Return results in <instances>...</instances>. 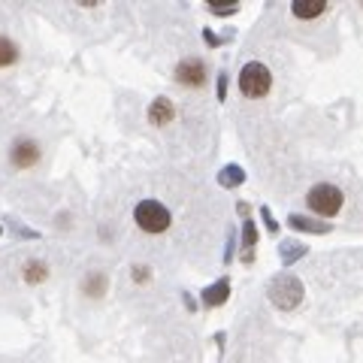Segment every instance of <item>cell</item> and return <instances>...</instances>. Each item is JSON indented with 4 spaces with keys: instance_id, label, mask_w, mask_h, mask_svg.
Here are the masks:
<instances>
[{
    "instance_id": "obj_19",
    "label": "cell",
    "mask_w": 363,
    "mask_h": 363,
    "mask_svg": "<svg viewBox=\"0 0 363 363\" xmlns=\"http://www.w3.org/2000/svg\"><path fill=\"white\" fill-rule=\"evenodd\" d=\"M260 218H264V221H267V230H269V233H276V230H279V221H272V212H269L267 206H264V209H260Z\"/></svg>"
},
{
    "instance_id": "obj_4",
    "label": "cell",
    "mask_w": 363,
    "mask_h": 363,
    "mask_svg": "<svg viewBox=\"0 0 363 363\" xmlns=\"http://www.w3.org/2000/svg\"><path fill=\"white\" fill-rule=\"evenodd\" d=\"M269 88H272V73H269V67L267 64H260V61H248L242 67V73H240V91L245 97H267L269 94Z\"/></svg>"
},
{
    "instance_id": "obj_10",
    "label": "cell",
    "mask_w": 363,
    "mask_h": 363,
    "mask_svg": "<svg viewBox=\"0 0 363 363\" xmlns=\"http://www.w3.org/2000/svg\"><path fill=\"white\" fill-rule=\"evenodd\" d=\"M245 182V169L240 164H227L218 169V185L227 188V191H233V188H240Z\"/></svg>"
},
{
    "instance_id": "obj_11",
    "label": "cell",
    "mask_w": 363,
    "mask_h": 363,
    "mask_svg": "<svg viewBox=\"0 0 363 363\" xmlns=\"http://www.w3.org/2000/svg\"><path fill=\"white\" fill-rule=\"evenodd\" d=\"M309 255V248H306L303 242H297V240H285L279 245V257H281V267H291V264H297L300 257H306Z\"/></svg>"
},
{
    "instance_id": "obj_22",
    "label": "cell",
    "mask_w": 363,
    "mask_h": 363,
    "mask_svg": "<svg viewBox=\"0 0 363 363\" xmlns=\"http://www.w3.org/2000/svg\"><path fill=\"white\" fill-rule=\"evenodd\" d=\"M203 37H206V43H209V45H218V43H221V40H218V37H215V33H212V30H206V33H203Z\"/></svg>"
},
{
    "instance_id": "obj_14",
    "label": "cell",
    "mask_w": 363,
    "mask_h": 363,
    "mask_svg": "<svg viewBox=\"0 0 363 363\" xmlns=\"http://www.w3.org/2000/svg\"><path fill=\"white\" fill-rule=\"evenodd\" d=\"M106 285H109V281H106L104 272H88L85 281H82V291L88 294V297H104Z\"/></svg>"
},
{
    "instance_id": "obj_23",
    "label": "cell",
    "mask_w": 363,
    "mask_h": 363,
    "mask_svg": "<svg viewBox=\"0 0 363 363\" xmlns=\"http://www.w3.org/2000/svg\"><path fill=\"white\" fill-rule=\"evenodd\" d=\"M0 233H4V227H0Z\"/></svg>"
},
{
    "instance_id": "obj_21",
    "label": "cell",
    "mask_w": 363,
    "mask_h": 363,
    "mask_svg": "<svg viewBox=\"0 0 363 363\" xmlns=\"http://www.w3.org/2000/svg\"><path fill=\"white\" fill-rule=\"evenodd\" d=\"M215 91H218V100L227 97V73H218V88H215Z\"/></svg>"
},
{
    "instance_id": "obj_20",
    "label": "cell",
    "mask_w": 363,
    "mask_h": 363,
    "mask_svg": "<svg viewBox=\"0 0 363 363\" xmlns=\"http://www.w3.org/2000/svg\"><path fill=\"white\" fill-rule=\"evenodd\" d=\"M233 245H236V236L230 233V240H227V248H224V264H230V260H233Z\"/></svg>"
},
{
    "instance_id": "obj_18",
    "label": "cell",
    "mask_w": 363,
    "mask_h": 363,
    "mask_svg": "<svg viewBox=\"0 0 363 363\" xmlns=\"http://www.w3.org/2000/svg\"><path fill=\"white\" fill-rule=\"evenodd\" d=\"M149 279H152V269L149 267H133V281H136V285H145Z\"/></svg>"
},
{
    "instance_id": "obj_13",
    "label": "cell",
    "mask_w": 363,
    "mask_h": 363,
    "mask_svg": "<svg viewBox=\"0 0 363 363\" xmlns=\"http://www.w3.org/2000/svg\"><path fill=\"white\" fill-rule=\"evenodd\" d=\"M288 224L294 227V230H303V233H330V224L312 221V218H306V215H291Z\"/></svg>"
},
{
    "instance_id": "obj_12",
    "label": "cell",
    "mask_w": 363,
    "mask_h": 363,
    "mask_svg": "<svg viewBox=\"0 0 363 363\" xmlns=\"http://www.w3.org/2000/svg\"><path fill=\"white\" fill-rule=\"evenodd\" d=\"M255 245H257V230H255V221L245 215L242 218V260L245 264L255 260Z\"/></svg>"
},
{
    "instance_id": "obj_6",
    "label": "cell",
    "mask_w": 363,
    "mask_h": 363,
    "mask_svg": "<svg viewBox=\"0 0 363 363\" xmlns=\"http://www.w3.org/2000/svg\"><path fill=\"white\" fill-rule=\"evenodd\" d=\"M173 79L185 88H200L203 82H206V64H203L200 58H182L176 64V70H173Z\"/></svg>"
},
{
    "instance_id": "obj_9",
    "label": "cell",
    "mask_w": 363,
    "mask_h": 363,
    "mask_svg": "<svg viewBox=\"0 0 363 363\" xmlns=\"http://www.w3.org/2000/svg\"><path fill=\"white\" fill-rule=\"evenodd\" d=\"M324 9H327L324 0H297V4L291 6V13H294V18H300V21H312L318 16H324Z\"/></svg>"
},
{
    "instance_id": "obj_1",
    "label": "cell",
    "mask_w": 363,
    "mask_h": 363,
    "mask_svg": "<svg viewBox=\"0 0 363 363\" xmlns=\"http://www.w3.org/2000/svg\"><path fill=\"white\" fill-rule=\"evenodd\" d=\"M303 294H306V288H303V281L294 276V272H281V276L272 279L269 288H267L269 303L276 306V309H281V312L297 309V306L303 303Z\"/></svg>"
},
{
    "instance_id": "obj_5",
    "label": "cell",
    "mask_w": 363,
    "mask_h": 363,
    "mask_svg": "<svg viewBox=\"0 0 363 363\" xmlns=\"http://www.w3.org/2000/svg\"><path fill=\"white\" fill-rule=\"evenodd\" d=\"M40 143L37 140H30V136H18V140L13 143V149H9V161H13V167L18 169H30V167H37L40 161Z\"/></svg>"
},
{
    "instance_id": "obj_8",
    "label": "cell",
    "mask_w": 363,
    "mask_h": 363,
    "mask_svg": "<svg viewBox=\"0 0 363 363\" xmlns=\"http://www.w3.org/2000/svg\"><path fill=\"white\" fill-rule=\"evenodd\" d=\"M227 297H230V281L218 279L215 285H209L206 291H203V306H206V309H218V306L227 303Z\"/></svg>"
},
{
    "instance_id": "obj_2",
    "label": "cell",
    "mask_w": 363,
    "mask_h": 363,
    "mask_svg": "<svg viewBox=\"0 0 363 363\" xmlns=\"http://www.w3.org/2000/svg\"><path fill=\"white\" fill-rule=\"evenodd\" d=\"M133 221L145 233H164V230H169V224H173V215H169L164 203L143 200V203H136V209H133Z\"/></svg>"
},
{
    "instance_id": "obj_16",
    "label": "cell",
    "mask_w": 363,
    "mask_h": 363,
    "mask_svg": "<svg viewBox=\"0 0 363 363\" xmlns=\"http://www.w3.org/2000/svg\"><path fill=\"white\" fill-rule=\"evenodd\" d=\"M16 61H18V45L0 33V70H4V67H13Z\"/></svg>"
},
{
    "instance_id": "obj_17",
    "label": "cell",
    "mask_w": 363,
    "mask_h": 363,
    "mask_svg": "<svg viewBox=\"0 0 363 363\" xmlns=\"http://www.w3.org/2000/svg\"><path fill=\"white\" fill-rule=\"evenodd\" d=\"M209 13H212V16H236V13H240V6H236V4H230V6L209 4Z\"/></svg>"
},
{
    "instance_id": "obj_15",
    "label": "cell",
    "mask_w": 363,
    "mask_h": 363,
    "mask_svg": "<svg viewBox=\"0 0 363 363\" xmlns=\"http://www.w3.org/2000/svg\"><path fill=\"white\" fill-rule=\"evenodd\" d=\"M49 279V267L43 260H28L25 264V281L28 285H40V281Z\"/></svg>"
},
{
    "instance_id": "obj_3",
    "label": "cell",
    "mask_w": 363,
    "mask_h": 363,
    "mask_svg": "<svg viewBox=\"0 0 363 363\" xmlns=\"http://www.w3.org/2000/svg\"><path fill=\"white\" fill-rule=\"evenodd\" d=\"M342 203H345V194L336 185H327V182H321V185H312L309 194H306V206H309L315 215H324V218H333V215H339Z\"/></svg>"
},
{
    "instance_id": "obj_7",
    "label": "cell",
    "mask_w": 363,
    "mask_h": 363,
    "mask_svg": "<svg viewBox=\"0 0 363 363\" xmlns=\"http://www.w3.org/2000/svg\"><path fill=\"white\" fill-rule=\"evenodd\" d=\"M173 118H176V106L169 104L167 97H155L152 106H149V121L155 124V128H167Z\"/></svg>"
}]
</instances>
